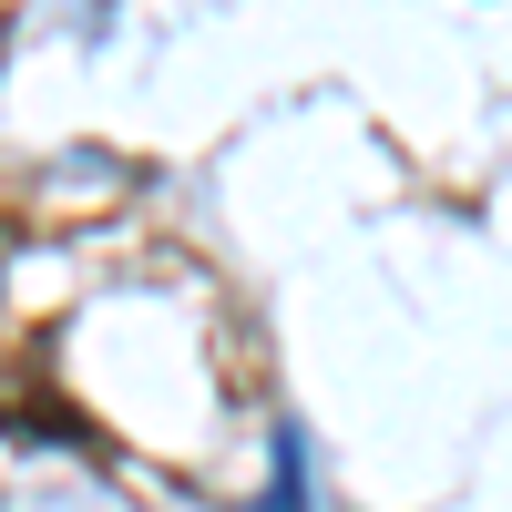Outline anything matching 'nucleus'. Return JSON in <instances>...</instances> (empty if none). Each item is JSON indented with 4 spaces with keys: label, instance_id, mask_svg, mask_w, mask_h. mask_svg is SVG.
<instances>
[{
    "label": "nucleus",
    "instance_id": "obj_1",
    "mask_svg": "<svg viewBox=\"0 0 512 512\" xmlns=\"http://www.w3.org/2000/svg\"><path fill=\"white\" fill-rule=\"evenodd\" d=\"M267 512H308V461H297V431L277 441V492H267Z\"/></svg>",
    "mask_w": 512,
    "mask_h": 512
}]
</instances>
